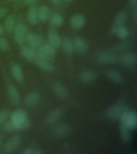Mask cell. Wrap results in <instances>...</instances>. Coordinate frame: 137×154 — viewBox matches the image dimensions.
Masks as SVG:
<instances>
[{"mask_svg":"<svg viewBox=\"0 0 137 154\" xmlns=\"http://www.w3.org/2000/svg\"><path fill=\"white\" fill-rule=\"evenodd\" d=\"M3 26H4L5 31H7L9 33H12L14 31V26H15V19L13 15L6 17V19H4Z\"/></svg>","mask_w":137,"mask_h":154,"instance_id":"obj_28","label":"cell"},{"mask_svg":"<svg viewBox=\"0 0 137 154\" xmlns=\"http://www.w3.org/2000/svg\"><path fill=\"white\" fill-rule=\"evenodd\" d=\"M118 61L123 66H132L136 63V54L135 52H125L119 57Z\"/></svg>","mask_w":137,"mask_h":154,"instance_id":"obj_11","label":"cell"},{"mask_svg":"<svg viewBox=\"0 0 137 154\" xmlns=\"http://www.w3.org/2000/svg\"><path fill=\"white\" fill-rule=\"evenodd\" d=\"M35 63L38 67H39L40 69L45 71L47 72H55V66L50 63V61L47 60H44L43 58L38 57L37 55L35 60Z\"/></svg>","mask_w":137,"mask_h":154,"instance_id":"obj_14","label":"cell"},{"mask_svg":"<svg viewBox=\"0 0 137 154\" xmlns=\"http://www.w3.org/2000/svg\"><path fill=\"white\" fill-rule=\"evenodd\" d=\"M55 54H56V49L49 43L41 45L37 50V55L38 57L43 58L44 60L49 61H51L55 58Z\"/></svg>","mask_w":137,"mask_h":154,"instance_id":"obj_3","label":"cell"},{"mask_svg":"<svg viewBox=\"0 0 137 154\" xmlns=\"http://www.w3.org/2000/svg\"><path fill=\"white\" fill-rule=\"evenodd\" d=\"M52 91L55 96L62 100L68 98V91L66 87L59 82H55L52 84Z\"/></svg>","mask_w":137,"mask_h":154,"instance_id":"obj_10","label":"cell"},{"mask_svg":"<svg viewBox=\"0 0 137 154\" xmlns=\"http://www.w3.org/2000/svg\"><path fill=\"white\" fill-rule=\"evenodd\" d=\"M71 128L69 125L62 124L55 126L54 130H53V134L54 136L58 138H64V137H68L71 133Z\"/></svg>","mask_w":137,"mask_h":154,"instance_id":"obj_15","label":"cell"},{"mask_svg":"<svg viewBox=\"0 0 137 154\" xmlns=\"http://www.w3.org/2000/svg\"><path fill=\"white\" fill-rule=\"evenodd\" d=\"M11 72L12 76L14 77V79L17 82H19V83H23V72L21 67L19 64H16V63L12 64L11 67Z\"/></svg>","mask_w":137,"mask_h":154,"instance_id":"obj_21","label":"cell"},{"mask_svg":"<svg viewBox=\"0 0 137 154\" xmlns=\"http://www.w3.org/2000/svg\"><path fill=\"white\" fill-rule=\"evenodd\" d=\"M7 93L8 96L11 99V100L15 104H19L21 100V97H20V94H19L18 89L14 86V85H10L7 89Z\"/></svg>","mask_w":137,"mask_h":154,"instance_id":"obj_24","label":"cell"},{"mask_svg":"<svg viewBox=\"0 0 137 154\" xmlns=\"http://www.w3.org/2000/svg\"><path fill=\"white\" fill-rule=\"evenodd\" d=\"M65 2H72V0H64Z\"/></svg>","mask_w":137,"mask_h":154,"instance_id":"obj_43","label":"cell"},{"mask_svg":"<svg viewBox=\"0 0 137 154\" xmlns=\"http://www.w3.org/2000/svg\"><path fill=\"white\" fill-rule=\"evenodd\" d=\"M86 23L85 17L82 14L77 13V14H73L70 19V24L73 29L75 30H80L83 28Z\"/></svg>","mask_w":137,"mask_h":154,"instance_id":"obj_12","label":"cell"},{"mask_svg":"<svg viewBox=\"0 0 137 154\" xmlns=\"http://www.w3.org/2000/svg\"><path fill=\"white\" fill-rule=\"evenodd\" d=\"M7 13H8V9H7V7H0V19L3 18V17H4Z\"/></svg>","mask_w":137,"mask_h":154,"instance_id":"obj_35","label":"cell"},{"mask_svg":"<svg viewBox=\"0 0 137 154\" xmlns=\"http://www.w3.org/2000/svg\"><path fill=\"white\" fill-rule=\"evenodd\" d=\"M62 112L61 108H56L52 109L49 112L47 116V119H46L47 124H48V125H54V124H55L58 120H59L60 117L62 116Z\"/></svg>","mask_w":137,"mask_h":154,"instance_id":"obj_18","label":"cell"},{"mask_svg":"<svg viewBox=\"0 0 137 154\" xmlns=\"http://www.w3.org/2000/svg\"><path fill=\"white\" fill-rule=\"evenodd\" d=\"M8 48H9V43L7 40L4 37L0 35V50L5 51L8 50Z\"/></svg>","mask_w":137,"mask_h":154,"instance_id":"obj_34","label":"cell"},{"mask_svg":"<svg viewBox=\"0 0 137 154\" xmlns=\"http://www.w3.org/2000/svg\"><path fill=\"white\" fill-rule=\"evenodd\" d=\"M79 78H80L83 83L87 84V83L93 82L96 79V74L94 72L87 70V71H84V72H81V74L79 75Z\"/></svg>","mask_w":137,"mask_h":154,"instance_id":"obj_25","label":"cell"},{"mask_svg":"<svg viewBox=\"0 0 137 154\" xmlns=\"http://www.w3.org/2000/svg\"><path fill=\"white\" fill-rule=\"evenodd\" d=\"M106 76L108 77L111 81L114 82L115 84H120L123 82V76L120 72H118L117 70L114 69H108L105 72Z\"/></svg>","mask_w":137,"mask_h":154,"instance_id":"obj_20","label":"cell"},{"mask_svg":"<svg viewBox=\"0 0 137 154\" xmlns=\"http://www.w3.org/2000/svg\"><path fill=\"white\" fill-rule=\"evenodd\" d=\"M38 0H24V4L26 6H34Z\"/></svg>","mask_w":137,"mask_h":154,"instance_id":"obj_36","label":"cell"},{"mask_svg":"<svg viewBox=\"0 0 137 154\" xmlns=\"http://www.w3.org/2000/svg\"><path fill=\"white\" fill-rule=\"evenodd\" d=\"M34 150L32 148H26V149H24L23 153V154H34Z\"/></svg>","mask_w":137,"mask_h":154,"instance_id":"obj_37","label":"cell"},{"mask_svg":"<svg viewBox=\"0 0 137 154\" xmlns=\"http://www.w3.org/2000/svg\"><path fill=\"white\" fill-rule=\"evenodd\" d=\"M50 1L52 2V4L55 5V6H58V5L60 3V1H61V0H50Z\"/></svg>","mask_w":137,"mask_h":154,"instance_id":"obj_39","label":"cell"},{"mask_svg":"<svg viewBox=\"0 0 137 154\" xmlns=\"http://www.w3.org/2000/svg\"><path fill=\"white\" fill-rule=\"evenodd\" d=\"M129 128L124 125L123 124H120V137L124 142H129L132 140V132Z\"/></svg>","mask_w":137,"mask_h":154,"instance_id":"obj_26","label":"cell"},{"mask_svg":"<svg viewBox=\"0 0 137 154\" xmlns=\"http://www.w3.org/2000/svg\"><path fill=\"white\" fill-rule=\"evenodd\" d=\"M130 2H131V4H132V6L135 7L137 4V0H130Z\"/></svg>","mask_w":137,"mask_h":154,"instance_id":"obj_41","label":"cell"},{"mask_svg":"<svg viewBox=\"0 0 137 154\" xmlns=\"http://www.w3.org/2000/svg\"><path fill=\"white\" fill-rule=\"evenodd\" d=\"M2 135H1V133H0V144H1V142H2Z\"/></svg>","mask_w":137,"mask_h":154,"instance_id":"obj_42","label":"cell"},{"mask_svg":"<svg viewBox=\"0 0 137 154\" xmlns=\"http://www.w3.org/2000/svg\"><path fill=\"white\" fill-rule=\"evenodd\" d=\"M13 32H14V38L15 42L19 44H23L25 42V38L27 33L26 25L23 23L15 24Z\"/></svg>","mask_w":137,"mask_h":154,"instance_id":"obj_5","label":"cell"},{"mask_svg":"<svg viewBox=\"0 0 137 154\" xmlns=\"http://www.w3.org/2000/svg\"><path fill=\"white\" fill-rule=\"evenodd\" d=\"M60 47L62 48V51H64L67 55H72L75 52V48L74 44H73V41L69 38H62L61 40V45Z\"/></svg>","mask_w":137,"mask_h":154,"instance_id":"obj_22","label":"cell"},{"mask_svg":"<svg viewBox=\"0 0 137 154\" xmlns=\"http://www.w3.org/2000/svg\"><path fill=\"white\" fill-rule=\"evenodd\" d=\"M5 33V29L4 26H2V24L0 23V35H2Z\"/></svg>","mask_w":137,"mask_h":154,"instance_id":"obj_38","label":"cell"},{"mask_svg":"<svg viewBox=\"0 0 137 154\" xmlns=\"http://www.w3.org/2000/svg\"><path fill=\"white\" fill-rule=\"evenodd\" d=\"M26 20L28 22V23L31 25H35L38 23V8L35 6H31L29 8L27 15H26Z\"/></svg>","mask_w":137,"mask_h":154,"instance_id":"obj_23","label":"cell"},{"mask_svg":"<svg viewBox=\"0 0 137 154\" xmlns=\"http://www.w3.org/2000/svg\"><path fill=\"white\" fill-rule=\"evenodd\" d=\"M10 113L7 109H2L0 111V125H2L3 123L6 122L9 117Z\"/></svg>","mask_w":137,"mask_h":154,"instance_id":"obj_33","label":"cell"},{"mask_svg":"<svg viewBox=\"0 0 137 154\" xmlns=\"http://www.w3.org/2000/svg\"><path fill=\"white\" fill-rule=\"evenodd\" d=\"M127 110V106L123 103H117L111 106L106 111V116L111 120H120L123 114Z\"/></svg>","mask_w":137,"mask_h":154,"instance_id":"obj_2","label":"cell"},{"mask_svg":"<svg viewBox=\"0 0 137 154\" xmlns=\"http://www.w3.org/2000/svg\"><path fill=\"white\" fill-rule=\"evenodd\" d=\"M111 33L120 39H126L129 35V31L124 25H113Z\"/></svg>","mask_w":137,"mask_h":154,"instance_id":"obj_17","label":"cell"},{"mask_svg":"<svg viewBox=\"0 0 137 154\" xmlns=\"http://www.w3.org/2000/svg\"><path fill=\"white\" fill-rule=\"evenodd\" d=\"M25 42L27 43V45L31 48L38 49L42 45L43 39L38 34L35 33V32H27L26 38H25Z\"/></svg>","mask_w":137,"mask_h":154,"instance_id":"obj_8","label":"cell"},{"mask_svg":"<svg viewBox=\"0 0 137 154\" xmlns=\"http://www.w3.org/2000/svg\"><path fill=\"white\" fill-rule=\"evenodd\" d=\"M121 124L127 126L130 129H135L137 125V116L134 111H129L127 109L120 118Z\"/></svg>","mask_w":137,"mask_h":154,"instance_id":"obj_4","label":"cell"},{"mask_svg":"<svg viewBox=\"0 0 137 154\" xmlns=\"http://www.w3.org/2000/svg\"><path fill=\"white\" fill-rule=\"evenodd\" d=\"M20 53L23 57L29 62H35L37 57V51L35 49L28 45L22 46V48H20Z\"/></svg>","mask_w":137,"mask_h":154,"instance_id":"obj_9","label":"cell"},{"mask_svg":"<svg viewBox=\"0 0 137 154\" xmlns=\"http://www.w3.org/2000/svg\"><path fill=\"white\" fill-rule=\"evenodd\" d=\"M49 14H50V11H49V8L46 5H43L41 6L38 9V20H40L41 22L47 21L49 19Z\"/></svg>","mask_w":137,"mask_h":154,"instance_id":"obj_27","label":"cell"},{"mask_svg":"<svg viewBox=\"0 0 137 154\" xmlns=\"http://www.w3.org/2000/svg\"><path fill=\"white\" fill-rule=\"evenodd\" d=\"M127 19V13L126 11L123 10L118 12L114 18V25H124Z\"/></svg>","mask_w":137,"mask_h":154,"instance_id":"obj_29","label":"cell"},{"mask_svg":"<svg viewBox=\"0 0 137 154\" xmlns=\"http://www.w3.org/2000/svg\"><path fill=\"white\" fill-rule=\"evenodd\" d=\"M16 129H26L30 127V122L26 112L23 110H17L13 113L11 120Z\"/></svg>","mask_w":137,"mask_h":154,"instance_id":"obj_1","label":"cell"},{"mask_svg":"<svg viewBox=\"0 0 137 154\" xmlns=\"http://www.w3.org/2000/svg\"><path fill=\"white\" fill-rule=\"evenodd\" d=\"M40 100V96L38 92L36 91H31L28 94H26L24 97V103L26 106L32 107V106L36 105L38 102Z\"/></svg>","mask_w":137,"mask_h":154,"instance_id":"obj_19","label":"cell"},{"mask_svg":"<svg viewBox=\"0 0 137 154\" xmlns=\"http://www.w3.org/2000/svg\"><path fill=\"white\" fill-rule=\"evenodd\" d=\"M119 57L113 52L101 51L96 55V60L101 63H114L117 62Z\"/></svg>","mask_w":137,"mask_h":154,"instance_id":"obj_6","label":"cell"},{"mask_svg":"<svg viewBox=\"0 0 137 154\" xmlns=\"http://www.w3.org/2000/svg\"><path fill=\"white\" fill-rule=\"evenodd\" d=\"M50 24L54 26H62L64 22V19L61 14L59 13H55V14H52L50 18Z\"/></svg>","mask_w":137,"mask_h":154,"instance_id":"obj_30","label":"cell"},{"mask_svg":"<svg viewBox=\"0 0 137 154\" xmlns=\"http://www.w3.org/2000/svg\"><path fill=\"white\" fill-rule=\"evenodd\" d=\"M133 19H134L135 22H136V19H137V11H136V9H135V11H134V14H133Z\"/></svg>","mask_w":137,"mask_h":154,"instance_id":"obj_40","label":"cell"},{"mask_svg":"<svg viewBox=\"0 0 137 154\" xmlns=\"http://www.w3.org/2000/svg\"><path fill=\"white\" fill-rule=\"evenodd\" d=\"M129 41L124 39V41H123L122 43H119V44H117L116 46H115V47L113 48V49H114L115 51H122L126 50L127 48H129Z\"/></svg>","mask_w":137,"mask_h":154,"instance_id":"obj_32","label":"cell"},{"mask_svg":"<svg viewBox=\"0 0 137 154\" xmlns=\"http://www.w3.org/2000/svg\"><path fill=\"white\" fill-rule=\"evenodd\" d=\"M47 38L48 41H49V44L54 47L55 49L60 48L62 38L60 37L59 34L55 30L50 29L47 34Z\"/></svg>","mask_w":137,"mask_h":154,"instance_id":"obj_16","label":"cell"},{"mask_svg":"<svg viewBox=\"0 0 137 154\" xmlns=\"http://www.w3.org/2000/svg\"><path fill=\"white\" fill-rule=\"evenodd\" d=\"M2 129L7 132H12L15 131L16 128L14 125V124L10 120V121H6L2 124Z\"/></svg>","mask_w":137,"mask_h":154,"instance_id":"obj_31","label":"cell"},{"mask_svg":"<svg viewBox=\"0 0 137 154\" xmlns=\"http://www.w3.org/2000/svg\"><path fill=\"white\" fill-rule=\"evenodd\" d=\"M21 143V137L19 135H14L8 140L3 146V151L6 153H10L18 149Z\"/></svg>","mask_w":137,"mask_h":154,"instance_id":"obj_7","label":"cell"},{"mask_svg":"<svg viewBox=\"0 0 137 154\" xmlns=\"http://www.w3.org/2000/svg\"><path fill=\"white\" fill-rule=\"evenodd\" d=\"M75 51H77L79 54L85 55L88 51V44L87 41L82 37H75L73 40Z\"/></svg>","mask_w":137,"mask_h":154,"instance_id":"obj_13","label":"cell"}]
</instances>
